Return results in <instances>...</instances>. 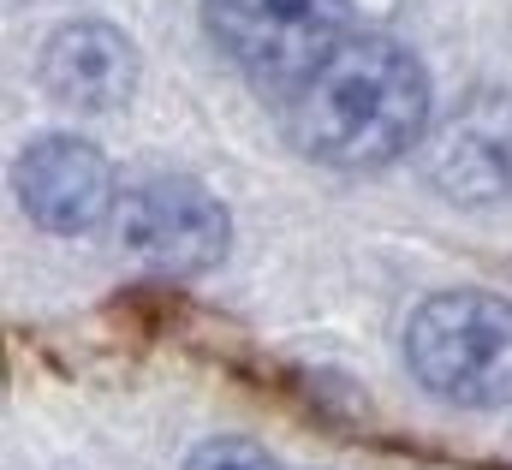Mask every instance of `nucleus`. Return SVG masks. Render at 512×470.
Masks as SVG:
<instances>
[{
	"label": "nucleus",
	"mask_w": 512,
	"mask_h": 470,
	"mask_svg": "<svg viewBox=\"0 0 512 470\" xmlns=\"http://www.w3.org/2000/svg\"><path fill=\"white\" fill-rule=\"evenodd\" d=\"M42 84L54 102L84 108V114H108L137 90V48L114 24H66L48 36L42 48Z\"/></svg>",
	"instance_id": "6"
},
{
	"label": "nucleus",
	"mask_w": 512,
	"mask_h": 470,
	"mask_svg": "<svg viewBox=\"0 0 512 470\" xmlns=\"http://www.w3.org/2000/svg\"><path fill=\"white\" fill-rule=\"evenodd\" d=\"M12 185H18L24 215L36 227H48V233H90L114 209V173L78 137L30 143L18 155V167H12Z\"/></svg>",
	"instance_id": "5"
},
{
	"label": "nucleus",
	"mask_w": 512,
	"mask_h": 470,
	"mask_svg": "<svg viewBox=\"0 0 512 470\" xmlns=\"http://www.w3.org/2000/svg\"><path fill=\"white\" fill-rule=\"evenodd\" d=\"M429 173L435 185L483 203V197H501L512 185V131H507V108L501 102H483L465 119H453L429 155Z\"/></svg>",
	"instance_id": "7"
},
{
	"label": "nucleus",
	"mask_w": 512,
	"mask_h": 470,
	"mask_svg": "<svg viewBox=\"0 0 512 470\" xmlns=\"http://www.w3.org/2000/svg\"><path fill=\"white\" fill-rule=\"evenodd\" d=\"M405 363L447 405H512V304L495 292H435L405 328Z\"/></svg>",
	"instance_id": "2"
},
{
	"label": "nucleus",
	"mask_w": 512,
	"mask_h": 470,
	"mask_svg": "<svg viewBox=\"0 0 512 470\" xmlns=\"http://www.w3.org/2000/svg\"><path fill=\"white\" fill-rule=\"evenodd\" d=\"M429 125V78L393 36H346L298 90H286V131L310 161L387 167Z\"/></svg>",
	"instance_id": "1"
},
{
	"label": "nucleus",
	"mask_w": 512,
	"mask_h": 470,
	"mask_svg": "<svg viewBox=\"0 0 512 470\" xmlns=\"http://www.w3.org/2000/svg\"><path fill=\"white\" fill-rule=\"evenodd\" d=\"M185 470H286V465H274V459H268L262 447H251V441H209V447L191 453Z\"/></svg>",
	"instance_id": "8"
},
{
	"label": "nucleus",
	"mask_w": 512,
	"mask_h": 470,
	"mask_svg": "<svg viewBox=\"0 0 512 470\" xmlns=\"http://www.w3.org/2000/svg\"><path fill=\"white\" fill-rule=\"evenodd\" d=\"M203 24L256 90L286 96L352 36V0H203Z\"/></svg>",
	"instance_id": "3"
},
{
	"label": "nucleus",
	"mask_w": 512,
	"mask_h": 470,
	"mask_svg": "<svg viewBox=\"0 0 512 470\" xmlns=\"http://www.w3.org/2000/svg\"><path fill=\"white\" fill-rule=\"evenodd\" d=\"M120 238L161 274H203L227 250V209L197 179H149L120 197Z\"/></svg>",
	"instance_id": "4"
}]
</instances>
